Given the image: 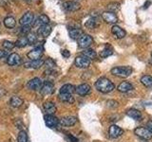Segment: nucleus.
<instances>
[{
	"label": "nucleus",
	"instance_id": "nucleus-1",
	"mask_svg": "<svg viewBox=\"0 0 152 142\" xmlns=\"http://www.w3.org/2000/svg\"><path fill=\"white\" fill-rule=\"evenodd\" d=\"M95 88H96L99 92L107 94V93L112 92L113 90L115 89V85H114V83L109 79L106 77H102V78H99L96 80V83H95Z\"/></svg>",
	"mask_w": 152,
	"mask_h": 142
},
{
	"label": "nucleus",
	"instance_id": "nucleus-2",
	"mask_svg": "<svg viewBox=\"0 0 152 142\" xmlns=\"http://www.w3.org/2000/svg\"><path fill=\"white\" fill-rule=\"evenodd\" d=\"M133 69L130 66H115L111 69V74L119 78H127L132 74Z\"/></svg>",
	"mask_w": 152,
	"mask_h": 142
},
{
	"label": "nucleus",
	"instance_id": "nucleus-3",
	"mask_svg": "<svg viewBox=\"0 0 152 142\" xmlns=\"http://www.w3.org/2000/svg\"><path fill=\"white\" fill-rule=\"evenodd\" d=\"M134 133L137 136L141 137L142 139L145 140H149L152 138V132L149 131L147 128L145 127H138L134 130Z\"/></svg>",
	"mask_w": 152,
	"mask_h": 142
},
{
	"label": "nucleus",
	"instance_id": "nucleus-4",
	"mask_svg": "<svg viewBox=\"0 0 152 142\" xmlns=\"http://www.w3.org/2000/svg\"><path fill=\"white\" fill-rule=\"evenodd\" d=\"M93 43V38L88 34H82L78 39V45L81 49H88Z\"/></svg>",
	"mask_w": 152,
	"mask_h": 142
},
{
	"label": "nucleus",
	"instance_id": "nucleus-5",
	"mask_svg": "<svg viewBox=\"0 0 152 142\" xmlns=\"http://www.w3.org/2000/svg\"><path fill=\"white\" fill-rule=\"evenodd\" d=\"M43 52H44V49H43L42 46H37L35 49H31L28 53L27 54L28 58L31 61H34V60H38L41 59V57L43 55Z\"/></svg>",
	"mask_w": 152,
	"mask_h": 142
},
{
	"label": "nucleus",
	"instance_id": "nucleus-6",
	"mask_svg": "<svg viewBox=\"0 0 152 142\" xmlns=\"http://www.w3.org/2000/svg\"><path fill=\"white\" fill-rule=\"evenodd\" d=\"M42 85H43V80L40 78H33L28 82L27 88L31 90V91H40Z\"/></svg>",
	"mask_w": 152,
	"mask_h": 142
},
{
	"label": "nucleus",
	"instance_id": "nucleus-7",
	"mask_svg": "<svg viewBox=\"0 0 152 142\" xmlns=\"http://www.w3.org/2000/svg\"><path fill=\"white\" fill-rule=\"evenodd\" d=\"M90 63H91V61H90L89 59H88L87 57L83 56V55H80V56L76 57L75 62H74L75 65L79 68H88L90 65Z\"/></svg>",
	"mask_w": 152,
	"mask_h": 142
},
{
	"label": "nucleus",
	"instance_id": "nucleus-8",
	"mask_svg": "<svg viewBox=\"0 0 152 142\" xmlns=\"http://www.w3.org/2000/svg\"><path fill=\"white\" fill-rule=\"evenodd\" d=\"M76 122H77V117L73 116H66L59 120V124L64 127L73 126L76 124Z\"/></svg>",
	"mask_w": 152,
	"mask_h": 142
},
{
	"label": "nucleus",
	"instance_id": "nucleus-9",
	"mask_svg": "<svg viewBox=\"0 0 152 142\" xmlns=\"http://www.w3.org/2000/svg\"><path fill=\"white\" fill-rule=\"evenodd\" d=\"M90 91H91V87H90V85H88V83L79 84L78 86L75 87V93L81 97L87 96V95L90 93Z\"/></svg>",
	"mask_w": 152,
	"mask_h": 142
},
{
	"label": "nucleus",
	"instance_id": "nucleus-10",
	"mask_svg": "<svg viewBox=\"0 0 152 142\" xmlns=\"http://www.w3.org/2000/svg\"><path fill=\"white\" fill-rule=\"evenodd\" d=\"M44 120L46 125L49 128H55L59 124V120L54 115H48V114H46L44 116Z\"/></svg>",
	"mask_w": 152,
	"mask_h": 142
},
{
	"label": "nucleus",
	"instance_id": "nucleus-11",
	"mask_svg": "<svg viewBox=\"0 0 152 142\" xmlns=\"http://www.w3.org/2000/svg\"><path fill=\"white\" fill-rule=\"evenodd\" d=\"M40 92L42 95H51L54 92V84L50 80L43 83V85L40 89Z\"/></svg>",
	"mask_w": 152,
	"mask_h": 142
},
{
	"label": "nucleus",
	"instance_id": "nucleus-12",
	"mask_svg": "<svg viewBox=\"0 0 152 142\" xmlns=\"http://www.w3.org/2000/svg\"><path fill=\"white\" fill-rule=\"evenodd\" d=\"M102 17L104 21L109 24H116L118 22V17L114 12H104L102 13Z\"/></svg>",
	"mask_w": 152,
	"mask_h": 142
},
{
	"label": "nucleus",
	"instance_id": "nucleus-13",
	"mask_svg": "<svg viewBox=\"0 0 152 142\" xmlns=\"http://www.w3.org/2000/svg\"><path fill=\"white\" fill-rule=\"evenodd\" d=\"M33 18H34L33 13L31 12H28L26 13H24V15L19 20V23H20L21 26H30L33 21Z\"/></svg>",
	"mask_w": 152,
	"mask_h": 142
},
{
	"label": "nucleus",
	"instance_id": "nucleus-14",
	"mask_svg": "<svg viewBox=\"0 0 152 142\" xmlns=\"http://www.w3.org/2000/svg\"><path fill=\"white\" fill-rule=\"evenodd\" d=\"M21 63V57L20 55H18L17 53H12L11 55L8 56L7 58V64L11 66L18 65Z\"/></svg>",
	"mask_w": 152,
	"mask_h": 142
},
{
	"label": "nucleus",
	"instance_id": "nucleus-15",
	"mask_svg": "<svg viewBox=\"0 0 152 142\" xmlns=\"http://www.w3.org/2000/svg\"><path fill=\"white\" fill-rule=\"evenodd\" d=\"M50 32H51V27L49 24H47V25H41L39 27V28H38V30H37V34L41 37L47 38L50 34Z\"/></svg>",
	"mask_w": 152,
	"mask_h": 142
},
{
	"label": "nucleus",
	"instance_id": "nucleus-16",
	"mask_svg": "<svg viewBox=\"0 0 152 142\" xmlns=\"http://www.w3.org/2000/svg\"><path fill=\"white\" fill-rule=\"evenodd\" d=\"M45 61L43 59H38V60H34V61H31L28 63H26L24 64L26 68H32V69H38L40 68L41 66H43Z\"/></svg>",
	"mask_w": 152,
	"mask_h": 142
},
{
	"label": "nucleus",
	"instance_id": "nucleus-17",
	"mask_svg": "<svg viewBox=\"0 0 152 142\" xmlns=\"http://www.w3.org/2000/svg\"><path fill=\"white\" fill-rule=\"evenodd\" d=\"M108 133H109V135L111 137H113V138H117V137L121 136L124 134V130L121 129V128L117 125H111L109 127Z\"/></svg>",
	"mask_w": 152,
	"mask_h": 142
},
{
	"label": "nucleus",
	"instance_id": "nucleus-18",
	"mask_svg": "<svg viewBox=\"0 0 152 142\" xmlns=\"http://www.w3.org/2000/svg\"><path fill=\"white\" fill-rule=\"evenodd\" d=\"M43 107H44V110L48 115H54V114L56 113V110H57L54 102H52L50 101H46L44 103V105H43Z\"/></svg>",
	"mask_w": 152,
	"mask_h": 142
},
{
	"label": "nucleus",
	"instance_id": "nucleus-19",
	"mask_svg": "<svg viewBox=\"0 0 152 142\" xmlns=\"http://www.w3.org/2000/svg\"><path fill=\"white\" fill-rule=\"evenodd\" d=\"M63 7L68 12H75L80 9V4L76 1H66L63 4Z\"/></svg>",
	"mask_w": 152,
	"mask_h": 142
},
{
	"label": "nucleus",
	"instance_id": "nucleus-20",
	"mask_svg": "<svg viewBox=\"0 0 152 142\" xmlns=\"http://www.w3.org/2000/svg\"><path fill=\"white\" fill-rule=\"evenodd\" d=\"M111 32H112V34L115 36V38H117V39H122V38H124L126 34L125 30H123L122 28H120L119 26H116V25H114L111 28Z\"/></svg>",
	"mask_w": 152,
	"mask_h": 142
},
{
	"label": "nucleus",
	"instance_id": "nucleus-21",
	"mask_svg": "<svg viewBox=\"0 0 152 142\" xmlns=\"http://www.w3.org/2000/svg\"><path fill=\"white\" fill-rule=\"evenodd\" d=\"M69 34L71 39L78 40L80 36L83 34V31L79 28H69Z\"/></svg>",
	"mask_w": 152,
	"mask_h": 142
},
{
	"label": "nucleus",
	"instance_id": "nucleus-22",
	"mask_svg": "<svg viewBox=\"0 0 152 142\" xmlns=\"http://www.w3.org/2000/svg\"><path fill=\"white\" fill-rule=\"evenodd\" d=\"M126 115L135 120H141L142 117V113L139 110H137V109H133V108L126 111Z\"/></svg>",
	"mask_w": 152,
	"mask_h": 142
},
{
	"label": "nucleus",
	"instance_id": "nucleus-23",
	"mask_svg": "<svg viewBox=\"0 0 152 142\" xmlns=\"http://www.w3.org/2000/svg\"><path fill=\"white\" fill-rule=\"evenodd\" d=\"M117 89L122 93H126V92L131 91V90L133 89V85L128 82H123L118 85Z\"/></svg>",
	"mask_w": 152,
	"mask_h": 142
},
{
	"label": "nucleus",
	"instance_id": "nucleus-24",
	"mask_svg": "<svg viewBox=\"0 0 152 142\" xmlns=\"http://www.w3.org/2000/svg\"><path fill=\"white\" fill-rule=\"evenodd\" d=\"M75 92V86L70 83L64 84L59 90V94H72Z\"/></svg>",
	"mask_w": 152,
	"mask_h": 142
},
{
	"label": "nucleus",
	"instance_id": "nucleus-25",
	"mask_svg": "<svg viewBox=\"0 0 152 142\" xmlns=\"http://www.w3.org/2000/svg\"><path fill=\"white\" fill-rule=\"evenodd\" d=\"M23 102H24L23 99L18 96H13L10 99V104H11L12 107H14V108H18L22 106Z\"/></svg>",
	"mask_w": 152,
	"mask_h": 142
},
{
	"label": "nucleus",
	"instance_id": "nucleus-26",
	"mask_svg": "<svg viewBox=\"0 0 152 142\" xmlns=\"http://www.w3.org/2000/svg\"><path fill=\"white\" fill-rule=\"evenodd\" d=\"M59 99L61 101L69 104L74 102V98L72 97V94H59Z\"/></svg>",
	"mask_w": 152,
	"mask_h": 142
},
{
	"label": "nucleus",
	"instance_id": "nucleus-27",
	"mask_svg": "<svg viewBox=\"0 0 152 142\" xmlns=\"http://www.w3.org/2000/svg\"><path fill=\"white\" fill-rule=\"evenodd\" d=\"M82 55L85 56V57H87V58L89 59L90 61H91V60H94V59H96V57H97L96 51H94V50L91 49H85V50L82 52Z\"/></svg>",
	"mask_w": 152,
	"mask_h": 142
},
{
	"label": "nucleus",
	"instance_id": "nucleus-28",
	"mask_svg": "<svg viewBox=\"0 0 152 142\" xmlns=\"http://www.w3.org/2000/svg\"><path fill=\"white\" fill-rule=\"evenodd\" d=\"M141 83L142 85H145L147 88L152 87V76H149V75L142 76L141 78Z\"/></svg>",
	"mask_w": 152,
	"mask_h": 142
},
{
	"label": "nucleus",
	"instance_id": "nucleus-29",
	"mask_svg": "<svg viewBox=\"0 0 152 142\" xmlns=\"http://www.w3.org/2000/svg\"><path fill=\"white\" fill-rule=\"evenodd\" d=\"M4 25L8 28H13L16 25V21L12 16H8L4 19Z\"/></svg>",
	"mask_w": 152,
	"mask_h": 142
},
{
	"label": "nucleus",
	"instance_id": "nucleus-30",
	"mask_svg": "<svg viewBox=\"0 0 152 142\" xmlns=\"http://www.w3.org/2000/svg\"><path fill=\"white\" fill-rule=\"evenodd\" d=\"M28 44V40H27V38L26 37H21V38H19V39H17V41L14 43V46H17V47H25Z\"/></svg>",
	"mask_w": 152,
	"mask_h": 142
},
{
	"label": "nucleus",
	"instance_id": "nucleus-31",
	"mask_svg": "<svg viewBox=\"0 0 152 142\" xmlns=\"http://www.w3.org/2000/svg\"><path fill=\"white\" fill-rule=\"evenodd\" d=\"M27 40L28 45H34L37 41V35L33 32H30L28 34H27Z\"/></svg>",
	"mask_w": 152,
	"mask_h": 142
},
{
	"label": "nucleus",
	"instance_id": "nucleus-32",
	"mask_svg": "<svg viewBox=\"0 0 152 142\" xmlns=\"http://www.w3.org/2000/svg\"><path fill=\"white\" fill-rule=\"evenodd\" d=\"M17 142H28V135L24 130H21L18 133Z\"/></svg>",
	"mask_w": 152,
	"mask_h": 142
},
{
	"label": "nucleus",
	"instance_id": "nucleus-33",
	"mask_svg": "<svg viewBox=\"0 0 152 142\" xmlns=\"http://www.w3.org/2000/svg\"><path fill=\"white\" fill-rule=\"evenodd\" d=\"M113 54V50L111 47H106V49H104L101 53H100V56H101V58H107V57H109Z\"/></svg>",
	"mask_w": 152,
	"mask_h": 142
},
{
	"label": "nucleus",
	"instance_id": "nucleus-34",
	"mask_svg": "<svg viewBox=\"0 0 152 142\" xmlns=\"http://www.w3.org/2000/svg\"><path fill=\"white\" fill-rule=\"evenodd\" d=\"M86 27L90 28V30H93L97 27V21L95 18H89L88 20L86 22Z\"/></svg>",
	"mask_w": 152,
	"mask_h": 142
},
{
	"label": "nucleus",
	"instance_id": "nucleus-35",
	"mask_svg": "<svg viewBox=\"0 0 152 142\" xmlns=\"http://www.w3.org/2000/svg\"><path fill=\"white\" fill-rule=\"evenodd\" d=\"M107 9H108V12H116L120 9V4L117 3V2H112V3H109L107 5Z\"/></svg>",
	"mask_w": 152,
	"mask_h": 142
},
{
	"label": "nucleus",
	"instance_id": "nucleus-36",
	"mask_svg": "<svg viewBox=\"0 0 152 142\" xmlns=\"http://www.w3.org/2000/svg\"><path fill=\"white\" fill-rule=\"evenodd\" d=\"M37 21L38 23H40L41 25H47V24H49L50 22V18L48 17L46 14H41V15H39V17H38Z\"/></svg>",
	"mask_w": 152,
	"mask_h": 142
},
{
	"label": "nucleus",
	"instance_id": "nucleus-37",
	"mask_svg": "<svg viewBox=\"0 0 152 142\" xmlns=\"http://www.w3.org/2000/svg\"><path fill=\"white\" fill-rule=\"evenodd\" d=\"M14 46H14V44L12 42H10V41H4L3 42V47L7 50H12Z\"/></svg>",
	"mask_w": 152,
	"mask_h": 142
},
{
	"label": "nucleus",
	"instance_id": "nucleus-38",
	"mask_svg": "<svg viewBox=\"0 0 152 142\" xmlns=\"http://www.w3.org/2000/svg\"><path fill=\"white\" fill-rule=\"evenodd\" d=\"M14 125H15L16 128H18L20 131L24 128V123L21 120V118H15V120H14Z\"/></svg>",
	"mask_w": 152,
	"mask_h": 142
},
{
	"label": "nucleus",
	"instance_id": "nucleus-39",
	"mask_svg": "<svg viewBox=\"0 0 152 142\" xmlns=\"http://www.w3.org/2000/svg\"><path fill=\"white\" fill-rule=\"evenodd\" d=\"M44 64L47 66V67H49V68H52V67H54V66H56V64H55V62L52 60V59H48L45 63H44Z\"/></svg>",
	"mask_w": 152,
	"mask_h": 142
},
{
	"label": "nucleus",
	"instance_id": "nucleus-40",
	"mask_svg": "<svg viewBox=\"0 0 152 142\" xmlns=\"http://www.w3.org/2000/svg\"><path fill=\"white\" fill-rule=\"evenodd\" d=\"M107 106L108 108H116V107H118V102L116 101H107Z\"/></svg>",
	"mask_w": 152,
	"mask_h": 142
},
{
	"label": "nucleus",
	"instance_id": "nucleus-41",
	"mask_svg": "<svg viewBox=\"0 0 152 142\" xmlns=\"http://www.w3.org/2000/svg\"><path fill=\"white\" fill-rule=\"evenodd\" d=\"M21 32L23 34H28L31 32V26H22Z\"/></svg>",
	"mask_w": 152,
	"mask_h": 142
},
{
	"label": "nucleus",
	"instance_id": "nucleus-42",
	"mask_svg": "<svg viewBox=\"0 0 152 142\" xmlns=\"http://www.w3.org/2000/svg\"><path fill=\"white\" fill-rule=\"evenodd\" d=\"M61 53H62V56H63L64 58H69V57L70 56L69 51L66 50V49H63V50L61 51Z\"/></svg>",
	"mask_w": 152,
	"mask_h": 142
},
{
	"label": "nucleus",
	"instance_id": "nucleus-43",
	"mask_svg": "<svg viewBox=\"0 0 152 142\" xmlns=\"http://www.w3.org/2000/svg\"><path fill=\"white\" fill-rule=\"evenodd\" d=\"M8 55V52L7 51H5V50H2V49H0V59H2V58H5Z\"/></svg>",
	"mask_w": 152,
	"mask_h": 142
},
{
	"label": "nucleus",
	"instance_id": "nucleus-44",
	"mask_svg": "<svg viewBox=\"0 0 152 142\" xmlns=\"http://www.w3.org/2000/svg\"><path fill=\"white\" fill-rule=\"evenodd\" d=\"M69 138L70 139V141H71V142H78V139L76 138V137L72 136L71 135H69Z\"/></svg>",
	"mask_w": 152,
	"mask_h": 142
},
{
	"label": "nucleus",
	"instance_id": "nucleus-45",
	"mask_svg": "<svg viewBox=\"0 0 152 142\" xmlns=\"http://www.w3.org/2000/svg\"><path fill=\"white\" fill-rule=\"evenodd\" d=\"M146 127H147V129H148L149 131L152 132V121H148V122H147Z\"/></svg>",
	"mask_w": 152,
	"mask_h": 142
},
{
	"label": "nucleus",
	"instance_id": "nucleus-46",
	"mask_svg": "<svg viewBox=\"0 0 152 142\" xmlns=\"http://www.w3.org/2000/svg\"><path fill=\"white\" fill-rule=\"evenodd\" d=\"M151 4V1H146V3L144 5V9H146V8H148V5Z\"/></svg>",
	"mask_w": 152,
	"mask_h": 142
},
{
	"label": "nucleus",
	"instance_id": "nucleus-47",
	"mask_svg": "<svg viewBox=\"0 0 152 142\" xmlns=\"http://www.w3.org/2000/svg\"><path fill=\"white\" fill-rule=\"evenodd\" d=\"M149 63L152 64V52H151V59H150V62H149Z\"/></svg>",
	"mask_w": 152,
	"mask_h": 142
}]
</instances>
